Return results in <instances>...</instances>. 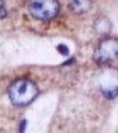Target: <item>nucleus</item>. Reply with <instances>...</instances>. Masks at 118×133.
<instances>
[{"instance_id": "obj_1", "label": "nucleus", "mask_w": 118, "mask_h": 133, "mask_svg": "<svg viewBox=\"0 0 118 133\" xmlns=\"http://www.w3.org/2000/svg\"><path fill=\"white\" fill-rule=\"evenodd\" d=\"M9 97L12 103L23 107L32 102L38 94V89L33 82L27 79H20L9 87Z\"/></svg>"}, {"instance_id": "obj_3", "label": "nucleus", "mask_w": 118, "mask_h": 133, "mask_svg": "<svg viewBox=\"0 0 118 133\" xmlns=\"http://www.w3.org/2000/svg\"><path fill=\"white\" fill-rule=\"evenodd\" d=\"M118 57V40L106 38L99 45L94 53V60L99 63L114 61Z\"/></svg>"}, {"instance_id": "obj_2", "label": "nucleus", "mask_w": 118, "mask_h": 133, "mask_svg": "<svg viewBox=\"0 0 118 133\" xmlns=\"http://www.w3.org/2000/svg\"><path fill=\"white\" fill-rule=\"evenodd\" d=\"M28 8L34 18L39 20H49L58 14L60 5L57 0H30Z\"/></svg>"}, {"instance_id": "obj_6", "label": "nucleus", "mask_w": 118, "mask_h": 133, "mask_svg": "<svg viewBox=\"0 0 118 133\" xmlns=\"http://www.w3.org/2000/svg\"><path fill=\"white\" fill-rule=\"evenodd\" d=\"M57 50L59 51V53H61V54L64 55V56H67L68 54V51H69V50H68L67 45H62V43H61V45H58V46H57Z\"/></svg>"}, {"instance_id": "obj_4", "label": "nucleus", "mask_w": 118, "mask_h": 133, "mask_svg": "<svg viewBox=\"0 0 118 133\" xmlns=\"http://www.w3.org/2000/svg\"><path fill=\"white\" fill-rule=\"evenodd\" d=\"M92 6V0H69V7L76 13H84Z\"/></svg>"}, {"instance_id": "obj_5", "label": "nucleus", "mask_w": 118, "mask_h": 133, "mask_svg": "<svg viewBox=\"0 0 118 133\" xmlns=\"http://www.w3.org/2000/svg\"><path fill=\"white\" fill-rule=\"evenodd\" d=\"M110 22L106 18H100L95 22V30L101 35H105L110 30Z\"/></svg>"}, {"instance_id": "obj_7", "label": "nucleus", "mask_w": 118, "mask_h": 133, "mask_svg": "<svg viewBox=\"0 0 118 133\" xmlns=\"http://www.w3.org/2000/svg\"><path fill=\"white\" fill-rule=\"evenodd\" d=\"M6 14V9L5 7V3H4V0H0V20L5 18Z\"/></svg>"}, {"instance_id": "obj_8", "label": "nucleus", "mask_w": 118, "mask_h": 133, "mask_svg": "<svg viewBox=\"0 0 118 133\" xmlns=\"http://www.w3.org/2000/svg\"><path fill=\"white\" fill-rule=\"evenodd\" d=\"M25 125H26V122L23 121V122H21V127H20V130H21L22 131H23V130H25Z\"/></svg>"}]
</instances>
